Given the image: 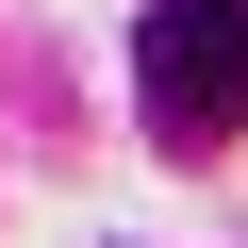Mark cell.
I'll return each mask as SVG.
<instances>
[{
  "mask_svg": "<svg viewBox=\"0 0 248 248\" xmlns=\"http://www.w3.org/2000/svg\"><path fill=\"white\" fill-rule=\"evenodd\" d=\"M133 99H149L166 149L248 133V0H149V33H133Z\"/></svg>",
  "mask_w": 248,
  "mask_h": 248,
  "instance_id": "obj_1",
  "label": "cell"
}]
</instances>
